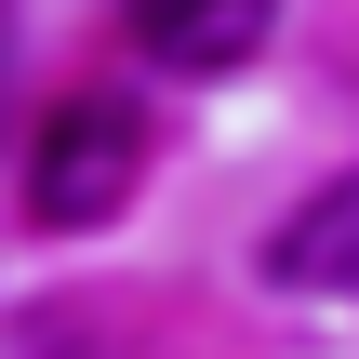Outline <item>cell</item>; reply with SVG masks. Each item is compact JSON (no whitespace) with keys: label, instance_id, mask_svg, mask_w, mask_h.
Returning <instances> with one entry per match:
<instances>
[{"label":"cell","instance_id":"obj_1","mask_svg":"<svg viewBox=\"0 0 359 359\" xmlns=\"http://www.w3.org/2000/svg\"><path fill=\"white\" fill-rule=\"evenodd\" d=\"M133 173H147V120L120 107V93H80V107H53L40 120V160H27V213L67 240V226H107L120 200H133Z\"/></svg>","mask_w":359,"mask_h":359},{"label":"cell","instance_id":"obj_2","mask_svg":"<svg viewBox=\"0 0 359 359\" xmlns=\"http://www.w3.org/2000/svg\"><path fill=\"white\" fill-rule=\"evenodd\" d=\"M266 27H280V0H133V40H147L160 67H187V80L253 67V53H266Z\"/></svg>","mask_w":359,"mask_h":359},{"label":"cell","instance_id":"obj_3","mask_svg":"<svg viewBox=\"0 0 359 359\" xmlns=\"http://www.w3.org/2000/svg\"><path fill=\"white\" fill-rule=\"evenodd\" d=\"M266 280L280 293H359V173H333L306 213L266 226Z\"/></svg>","mask_w":359,"mask_h":359}]
</instances>
